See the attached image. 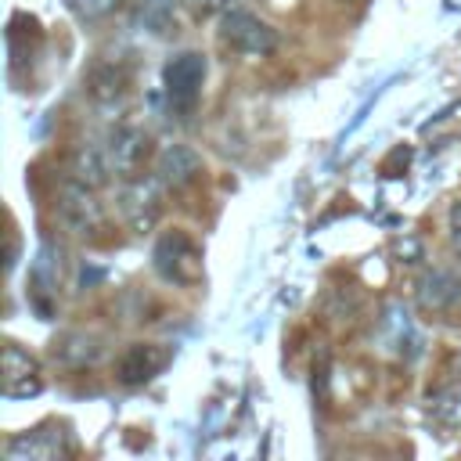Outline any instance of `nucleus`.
I'll return each mask as SVG.
<instances>
[{"mask_svg": "<svg viewBox=\"0 0 461 461\" xmlns=\"http://www.w3.org/2000/svg\"><path fill=\"white\" fill-rule=\"evenodd\" d=\"M220 40L230 50L252 54V58H267L277 50V29L245 7H230L220 14Z\"/></svg>", "mask_w": 461, "mask_h": 461, "instance_id": "nucleus-1", "label": "nucleus"}, {"mask_svg": "<svg viewBox=\"0 0 461 461\" xmlns=\"http://www.w3.org/2000/svg\"><path fill=\"white\" fill-rule=\"evenodd\" d=\"M205 54L198 50H180L166 61L162 68V86H166V101L176 112H194L198 97H202V83H205Z\"/></svg>", "mask_w": 461, "mask_h": 461, "instance_id": "nucleus-2", "label": "nucleus"}, {"mask_svg": "<svg viewBox=\"0 0 461 461\" xmlns=\"http://www.w3.org/2000/svg\"><path fill=\"white\" fill-rule=\"evenodd\" d=\"M162 180L155 176H130L122 187H119V194H115V205H119V212H122V220H126V227L133 230V234H148V230H155V223H158V216H162V187H158Z\"/></svg>", "mask_w": 461, "mask_h": 461, "instance_id": "nucleus-3", "label": "nucleus"}, {"mask_svg": "<svg viewBox=\"0 0 461 461\" xmlns=\"http://www.w3.org/2000/svg\"><path fill=\"white\" fill-rule=\"evenodd\" d=\"M58 220L68 234H79V238H94L101 227H104V209L101 202L94 198V187L79 184V180H68L61 191H58Z\"/></svg>", "mask_w": 461, "mask_h": 461, "instance_id": "nucleus-4", "label": "nucleus"}, {"mask_svg": "<svg viewBox=\"0 0 461 461\" xmlns=\"http://www.w3.org/2000/svg\"><path fill=\"white\" fill-rule=\"evenodd\" d=\"M155 270L173 285H194L202 277V252L184 230L162 234L155 245Z\"/></svg>", "mask_w": 461, "mask_h": 461, "instance_id": "nucleus-5", "label": "nucleus"}, {"mask_svg": "<svg viewBox=\"0 0 461 461\" xmlns=\"http://www.w3.org/2000/svg\"><path fill=\"white\" fill-rule=\"evenodd\" d=\"M0 393H4L7 400H29V396H40V393H43L40 360H36L29 349H22L18 342H7V346H4Z\"/></svg>", "mask_w": 461, "mask_h": 461, "instance_id": "nucleus-6", "label": "nucleus"}, {"mask_svg": "<svg viewBox=\"0 0 461 461\" xmlns=\"http://www.w3.org/2000/svg\"><path fill=\"white\" fill-rule=\"evenodd\" d=\"M169 360H173V349H169V346H162V342H133V346L119 357L115 375H119L122 385H144V382H151Z\"/></svg>", "mask_w": 461, "mask_h": 461, "instance_id": "nucleus-7", "label": "nucleus"}, {"mask_svg": "<svg viewBox=\"0 0 461 461\" xmlns=\"http://www.w3.org/2000/svg\"><path fill=\"white\" fill-rule=\"evenodd\" d=\"M461 299V270L450 267H429L418 281H414V303L421 310H450Z\"/></svg>", "mask_w": 461, "mask_h": 461, "instance_id": "nucleus-8", "label": "nucleus"}, {"mask_svg": "<svg viewBox=\"0 0 461 461\" xmlns=\"http://www.w3.org/2000/svg\"><path fill=\"white\" fill-rule=\"evenodd\" d=\"M104 148H108L112 173H119L122 180H130L144 166L148 148H151V137L144 130H137V126H119V130H112V137H108Z\"/></svg>", "mask_w": 461, "mask_h": 461, "instance_id": "nucleus-9", "label": "nucleus"}, {"mask_svg": "<svg viewBox=\"0 0 461 461\" xmlns=\"http://www.w3.org/2000/svg\"><path fill=\"white\" fill-rule=\"evenodd\" d=\"M65 450H68L65 447V432L58 425H43V429L22 432V436L7 439V447H4L7 461H54Z\"/></svg>", "mask_w": 461, "mask_h": 461, "instance_id": "nucleus-10", "label": "nucleus"}, {"mask_svg": "<svg viewBox=\"0 0 461 461\" xmlns=\"http://www.w3.org/2000/svg\"><path fill=\"white\" fill-rule=\"evenodd\" d=\"M202 173V155L191 144H166L155 155V176L166 187H184Z\"/></svg>", "mask_w": 461, "mask_h": 461, "instance_id": "nucleus-11", "label": "nucleus"}, {"mask_svg": "<svg viewBox=\"0 0 461 461\" xmlns=\"http://www.w3.org/2000/svg\"><path fill=\"white\" fill-rule=\"evenodd\" d=\"M108 173H112V162H108V148L101 144H79L76 155H72V180L86 184V187H104L108 184Z\"/></svg>", "mask_w": 461, "mask_h": 461, "instance_id": "nucleus-12", "label": "nucleus"}, {"mask_svg": "<svg viewBox=\"0 0 461 461\" xmlns=\"http://www.w3.org/2000/svg\"><path fill=\"white\" fill-rule=\"evenodd\" d=\"M101 357V339L86 331H68L54 342V360L61 364H94Z\"/></svg>", "mask_w": 461, "mask_h": 461, "instance_id": "nucleus-13", "label": "nucleus"}, {"mask_svg": "<svg viewBox=\"0 0 461 461\" xmlns=\"http://www.w3.org/2000/svg\"><path fill=\"white\" fill-rule=\"evenodd\" d=\"M140 22L155 36H169L176 29V0H140Z\"/></svg>", "mask_w": 461, "mask_h": 461, "instance_id": "nucleus-14", "label": "nucleus"}, {"mask_svg": "<svg viewBox=\"0 0 461 461\" xmlns=\"http://www.w3.org/2000/svg\"><path fill=\"white\" fill-rule=\"evenodd\" d=\"M90 94H94V101H101V104L119 101V97L126 94V72H119V68H112V65H97V68L90 72Z\"/></svg>", "mask_w": 461, "mask_h": 461, "instance_id": "nucleus-15", "label": "nucleus"}, {"mask_svg": "<svg viewBox=\"0 0 461 461\" xmlns=\"http://www.w3.org/2000/svg\"><path fill=\"white\" fill-rule=\"evenodd\" d=\"M429 407H432L436 418L457 425V421H461V382H450V385L436 389V393L429 396Z\"/></svg>", "mask_w": 461, "mask_h": 461, "instance_id": "nucleus-16", "label": "nucleus"}, {"mask_svg": "<svg viewBox=\"0 0 461 461\" xmlns=\"http://www.w3.org/2000/svg\"><path fill=\"white\" fill-rule=\"evenodd\" d=\"M68 4V11L79 18V22H101V18H108L122 0H65Z\"/></svg>", "mask_w": 461, "mask_h": 461, "instance_id": "nucleus-17", "label": "nucleus"}, {"mask_svg": "<svg viewBox=\"0 0 461 461\" xmlns=\"http://www.w3.org/2000/svg\"><path fill=\"white\" fill-rule=\"evenodd\" d=\"M447 234H450L454 252L461 256V202H454V205H450V212H447Z\"/></svg>", "mask_w": 461, "mask_h": 461, "instance_id": "nucleus-18", "label": "nucleus"}, {"mask_svg": "<svg viewBox=\"0 0 461 461\" xmlns=\"http://www.w3.org/2000/svg\"><path fill=\"white\" fill-rule=\"evenodd\" d=\"M335 4H349V0H335Z\"/></svg>", "mask_w": 461, "mask_h": 461, "instance_id": "nucleus-19", "label": "nucleus"}]
</instances>
